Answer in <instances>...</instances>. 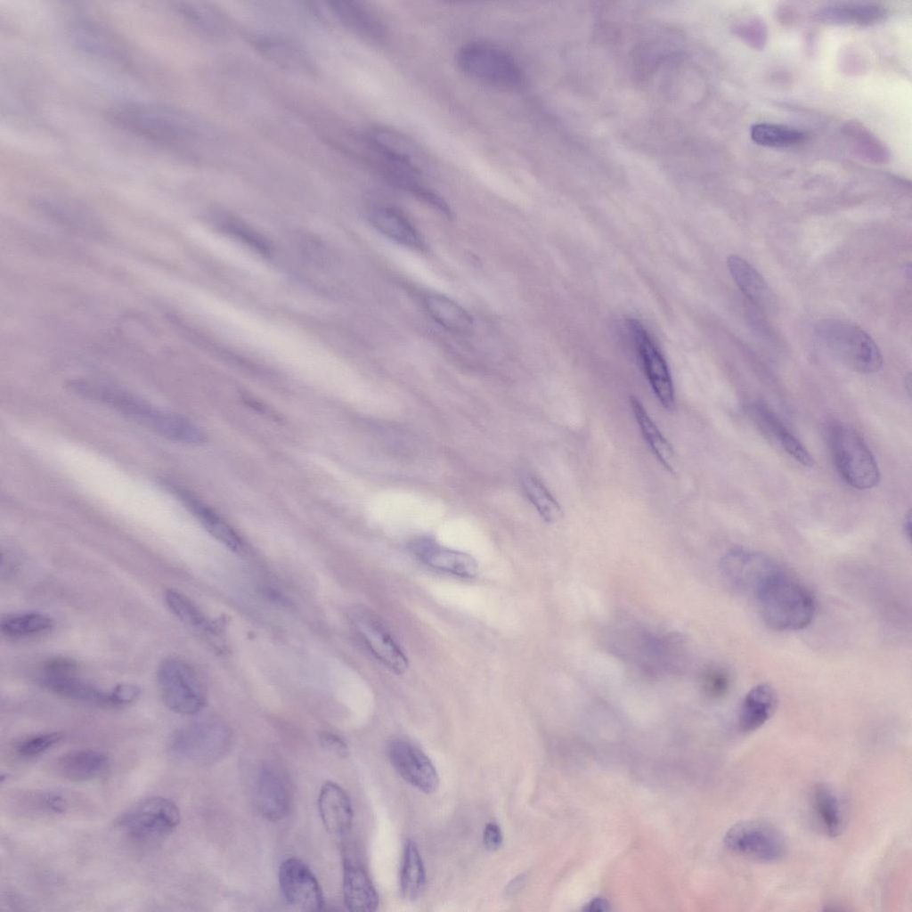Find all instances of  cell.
Listing matches in <instances>:
<instances>
[{
  "label": "cell",
  "instance_id": "6da1fadb",
  "mask_svg": "<svg viewBox=\"0 0 912 912\" xmlns=\"http://www.w3.org/2000/svg\"><path fill=\"white\" fill-rule=\"evenodd\" d=\"M108 116L127 133L192 161L201 160L214 140L213 129L202 118L164 103L121 102L110 109Z\"/></svg>",
  "mask_w": 912,
  "mask_h": 912
},
{
  "label": "cell",
  "instance_id": "7a4b0ae2",
  "mask_svg": "<svg viewBox=\"0 0 912 912\" xmlns=\"http://www.w3.org/2000/svg\"><path fill=\"white\" fill-rule=\"evenodd\" d=\"M68 387L78 396L104 404L168 440L190 444L206 440L201 428L187 418L160 410L127 391L87 380L70 381Z\"/></svg>",
  "mask_w": 912,
  "mask_h": 912
},
{
  "label": "cell",
  "instance_id": "3957f363",
  "mask_svg": "<svg viewBox=\"0 0 912 912\" xmlns=\"http://www.w3.org/2000/svg\"><path fill=\"white\" fill-rule=\"evenodd\" d=\"M752 597L762 620L777 631L802 630L815 615L810 591L780 566L762 581Z\"/></svg>",
  "mask_w": 912,
  "mask_h": 912
},
{
  "label": "cell",
  "instance_id": "277c9868",
  "mask_svg": "<svg viewBox=\"0 0 912 912\" xmlns=\"http://www.w3.org/2000/svg\"><path fill=\"white\" fill-rule=\"evenodd\" d=\"M818 342L850 369L864 374L875 373L883 356L873 338L854 323L838 319L819 321L815 327Z\"/></svg>",
  "mask_w": 912,
  "mask_h": 912
},
{
  "label": "cell",
  "instance_id": "5b68a950",
  "mask_svg": "<svg viewBox=\"0 0 912 912\" xmlns=\"http://www.w3.org/2000/svg\"><path fill=\"white\" fill-rule=\"evenodd\" d=\"M455 60L461 72L483 84L517 89L525 80L517 60L503 48L488 42L471 41L462 45Z\"/></svg>",
  "mask_w": 912,
  "mask_h": 912
},
{
  "label": "cell",
  "instance_id": "8992f818",
  "mask_svg": "<svg viewBox=\"0 0 912 912\" xmlns=\"http://www.w3.org/2000/svg\"><path fill=\"white\" fill-rule=\"evenodd\" d=\"M829 445L835 465L843 479L858 490H868L880 481L877 462L858 431L846 423L830 426Z\"/></svg>",
  "mask_w": 912,
  "mask_h": 912
},
{
  "label": "cell",
  "instance_id": "52a82bcc",
  "mask_svg": "<svg viewBox=\"0 0 912 912\" xmlns=\"http://www.w3.org/2000/svg\"><path fill=\"white\" fill-rule=\"evenodd\" d=\"M180 810L171 800L154 796L137 802L117 820V826L130 841L155 845L167 839L177 827Z\"/></svg>",
  "mask_w": 912,
  "mask_h": 912
},
{
  "label": "cell",
  "instance_id": "ba28073f",
  "mask_svg": "<svg viewBox=\"0 0 912 912\" xmlns=\"http://www.w3.org/2000/svg\"><path fill=\"white\" fill-rule=\"evenodd\" d=\"M161 698L167 707L181 715L199 713L207 704L205 687L196 671L186 662L169 657L157 671Z\"/></svg>",
  "mask_w": 912,
  "mask_h": 912
},
{
  "label": "cell",
  "instance_id": "9c48e42d",
  "mask_svg": "<svg viewBox=\"0 0 912 912\" xmlns=\"http://www.w3.org/2000/svg\"><path fill=\"white\" fill-rule=\"evenodd\" d=\"M68 29L74 45L87 55L127 69L135 65L126 44L99 20L79 13L69 21Z\"/></svg>",
  "mask_w": 912,
  "mask_h": 912
},
{
  "label": "cell",
  "instance_id": "30bf717a",
  "mask_svg": "<svg viewBox=\"0 0 912 912\" xmlns=\"http://www.w3.org/2000/svg\"><path fill=\"white\" fill-rule=\"evenodd\" d=\"M724 843L731 851L762 863L780 860L786 851V840L779 829L758 819L736 823L726 833Z\"/></svg>",
  "mask_w": 912,
  "mask_h": 912
},
{
  "label": "cell",
  "instance_id": "8fae6325",
  "mask_svg": "<svg viewBox=\"0 0 912 912\" xmlns=\"http://www.w3.org/2000/svg\"><path fill=\"white\" fill-rule=\"evenodd\" d=\"M627 326L656 397L666 410L673 409L674 388L664 357L640 322L629 319Z\"/></svg>",
  "mask_w": 912,
  "mask_h": 912
},
{
  "label": "cell",
  "instance_id": "7c38bea8",
  "mask_svg": "<svg viewBox=\"0 0 912 912\" xmlns=\"http://www.w3.org/2000/svg\"><path fill=\"white\" fill-rule=\"evenodd\" d=\"M226 732L217 725L198 724L175 733L167 745L169 753L176 760L206 763L221 753L225 746Z\"/></svg>",
  "mask_w": 912,
  "mask_h": 912
},
{
  "label": "cell",
  "instance_id": "4fadbf2b",
  "mask_svg": "<svg viewBox=\"0 0 912 912\" xmlns=\"http://www.w3.org/2000/svg\"><path fill=\"white\" fill-rule=\"evenodd\" d=\"M778 567L768 556L745 548L729 550L721 562L725 580L737 590L751 596L762 581Z\"/></svg>",
  "mask_w": 912,
  "mask_h": 912
},
{
  "label": "cell",
  "instance_id": "5bb4252c",
  "mask_svg": "<svg viewBox=\"0 0 912 912\" xmlns=\"http://www.w3.org/2000/svg\"><path fill=\"white\" fill-rule=\"evenodd\" d=\"M281 892L291 907L306 912L322 910L325 905L321 886L310 870L300 859H287L279 870Z\"/></svg>",
  "mask_w": 912,
  "mask_h": 912
},
{
  "label": "cell",
  "instance_id": "9a60e30c",
  "mask_svg": "<svg viewBox=\"0 0 912 912\" xmlns=\"http://www.w3.org/2000/svg\"><path fill=\"white\" fill-rule=\"evenodd\" d=\"M43 685L52 692L69 698L109 705L108 691H102L77 676L76 663L69 658L48 660L41 672Z\"/></svg>",
  "mask_w": 912,
  "mask_h": 912
},
{
  "label": "cell",
  "instance_id": "2e32d148",
  "mask_svg": "<svg viewBox=\"0 0 912 912\" xmlns=\"http://www.w3.org/2000/svg\"><path fill=\"white\" fill-rule=\"evenodd\" d=\"M387 756L397 773L410 785L425 794L437 790V771L419 748L404 739L395 738L387 745Z\"/></svg>",
  "mask_w": 912,
  "mask_h": 912
},
{
  "label": "cell",
  "instance_id": "e0dca14e",
  "mask_svg": "<svg viewBox=\"0 0 912 912\" xmlns=\"http://www.w3.org/2000/svg\"><path fill=\"white\" fill-rule=\"evenodd\" d=\"M352 623L360 639L380 663L396 673H403L407 670V656L378 618L367 611L359 610L353 615Z\"/></svg>",
  "mask_w": 912,
  "mask_h": 912
},
{
  "label": "cell",
  "instance_id": "ac0fdd59",
  "mask_svg": "<svg viewBox=\"0 0 912 912\" xmlns=\"http://www.w3.org/2000/svg\"><path fill=\"white\" fill-rule=\"evenodd\" d=\"M256 804L260 813L268 820L284 818L292 806V791L287 776L273 766L264 767L256 787Z\"/></svg>",
  "mask_w": 912,
  "mask_h": 912
},
{
  "label": "cell",
  "instance_id": "d6986e66",
  "mask_svg": "<svg viewBox=\"0 0 912 912\" xmlns=\"http://www.w3.org/2000/svg\"><path fill=\"white\" fill-rule=\"evenodd\" d=\"M411 548L415 556L431 568L462 578L477 574L478 565L472 556L442 546L432 539L416 540Z\"/></svg>",
  "mask_w": 912,
  "mask_h": 912
},
{
  "label": "cell",
  "instance_id": "ffe728a7",
  "mask_svg": "<svg viewBox=\"0 0 912 912\" xmlns=\"http://www.w3.org/2000/svg\"><path fill=\"white\" fill-rule=\"evenodd\" d=\"M327 12L355 35L373 42L385 39L387 31L379 18L364 4L336 0L323 3Z\"/></svg>",
  "mask_w": 912,
  "mask_h": 912
},
{
  "label": "cell",
  "instance_id": "44dd1931",
  "mask_svg": "<svg viewBox=\"0 0 912 912\" xmlns=\"http://www.w3.org/2000/svg\"><path fill=\"white\" fill-rule=\"evenodd\" d=\"M372 226L385 237L408 248L424 251V238L409 218L398 208L386 204H376L369 210Z\"/></svg>",
  "mask_w": 912,
  "mask_h": 912
},
{
  "label": "cell",
  "instance_id": "7402d4cb",
  "mask_svg": "<svg viewBox=\"0 0 912 912\" xmlns=\"http://www.w3.org/2000/svg\"><path fill=\"white\" fill-rule=\"evenodd\" d=\"M343 893L350 911L372 912L379 906V895L367 872L348 852L343 855Z\"/></svg>",
  "mask_w": 912,
  "mask_h": 912
},
{
  "label": "cell",
  "instance_id": "603a6c76",
  "mask_svg": "<svg viewBox=\"0 0 912 912\" xmlns=\"http://www.w3.org/2000/svg\"><path fill=\"white\" fill-rule=\"evenodd\" d=\"M748 414L761 432L794 460L805 467L813 465V459L807 449L767 405L753 403L748 407Z\"/></svg>",
  "mask_w": 912,
  "mask_h": 912
},
{
  "label": "cell",
  "instance_id": "cb8c5ba5",
  "mask_svg": "<svg viewBox=\"0 0 912 912\" xmlns=\"http://www.w3.org/2000/svg\"><path fill=\"white\" fill-rule=\"evenodd\" d=\"M162 484L179 498L215 539L234 552H239L242 550L243 544L240 537L211 508L191 493L174 485L173 483L167 482V480L163 481Z\"/></svg>",
  "mask_w": 912,
  "mask_h": 912
},
{
  "label": "cell",
  "instance_id": "d4e9b609",
  "mask_svg": "<svg viewBox=\"0 0 912 912\" xmlns=\"http://www.w3.org/2000/svg\"><path fill=\"white\" fill-rule=\"evenodd\" d=\"M318 808L326 830L335 835H345L352 827L353 808L346 791L338 784L325 782L320 791Z\"/></svg>",
  "mask_w": 912,
  "mask_h": 912
},
{
  "label": "cell",
  "instance_id": "484cf974",
  "mask_svg": "<svg viewBox=\"0 0 912 912\" xmlns=\"http://www.w3.org/2000/svg\"><path fill=\"white\" fill-rule=\"evenodd\" d=\"M252 42L262 55L282 69L302 74L315 71L310 56L292 41L280 37L260 35Z\"/></svg>",
  "mask_w": 912,
  "mask_h": 912
},
{
  "label": "cell",
  "instance_id": "4316f807",
  "mask_svg": "<svg viewBox=\"0 0 912 912\" xmlns=\"http://www.w3.org/2000/svg\"><path fill=\"white\" fill-rule=\"evenodd\" d=\"M778 706V694L770 683H760L752 688L737 712V725L744 733H751L763 726L774 714Z\"/></svg>",
  "mask_w": 912,
  "mask_h": 912
},
{
  "label": "cell",
  "instance_id": "83f0119b",
  "mask_svg": "<svg viewBox=\"0 0 912 912\" xmlns=\"http://www.w3.org/2000/svg\"><path fill=\"white\" fill-rule=\"evenodd\" d=\"M109 757L102 751L79 749L65 753L53 762V770L72 781H88L102 775L108 769Z\"/></svg>",
  "mask_w": 912,
  "mask_h": 912
},
{
  "label": "cell",
  "instance_id": "f1b7e54d",
  "mask_svg": "<svg viewBox=\"0 0 912 912\" xmlns=\"http://www.w3.org/2000/svg\"><path fill=\"white\" fill-rule=\"evenodd\" d=\"M175 12L198 33L220 37L228 30V21L223 12L206 2L180 1L174 3Z\"/></svg>",
  "mask_w": 912,
  "mask_h": 912
},
{
  "label": "cell",
  "instance_id": "f546056e",
  "mask_svg": "<svg viewBox=\"0 0 912 912\" xmlns=\"http://www.w3.org/2000/svg\"><path fill=\"white\" fill-rule=\"evenodd\" d=\"M727 265L736 284L749 301L758 308L768 309L771 305L772 295L757 270L737 255L729 256Z\"/></svg>",
  "mask_w": 912,
  "mask_h": 912
},
{
  "label": "cell",
  "instance_id": "4dcf8cb0",
  "mask_svg": "<svg viewBox=\"0 0 912 912\" xmlns=\"http://www.w3.org/2000/svg\"><path fill=\"white\" fill-rule=\"evenodd\" d=\"M885 9L876 4H832L819 9L817 19L827 24L870 26L881 21Z\"/></svg>",
  "mask_w": 912,
  "mask_h": 912
},
{
  "label": "cell",
  "instance_id": "1f68e13d",
  "mask_svg": "<svg viewBox=\"0 0 912 912\" xmlns=\"http://www.w3.org/2000/svg\"><path fill=\"white\" fill-rule=\"evenodd\" d=\"M424 305L431 318L445 330L462 335L472 330L471 315L451 297L430 293L425 297Z\"/></svg>",
  "mask_w": 912,
  "mask_h": 912
},
{
  "label": "cell",
  "instance_id": "d6a6232c",
  "mask_svg": "<svg viewBox=\"0 0 912 912\" xmlns=\"http://www.w3.org/2000/svg\"><path fill=\"white\" fill-rule=\"evenodd\" d=\"M810 804L823 832L830 837L839 835L843 828L844 818L835 793L826 784H816L810 792Z\"/></svg>",
  "mask_w": 912,
  "mask_h": 912
},
{
  "label": "cell",
  "instance_id": "836d02e7",
  "mask_svg": "<svg viewBox=\"0 0 912 912\" xmlns=\"http://www.w3.org/2000/svg\"><path fill=\"white\" fill-rule=\"evenodd\" d=\"M630 404L644 439L647 441L655 456L668 471L674 473L677 468V459L672 446L664 437L658 428L648 416L640 401L634 395L630 396Z\"/></svg>",
  "mask_w": 912,
  "mask_h": 912
},
{
  "label": "cell",
  "instance_id": "e575fe53",
  "mask_svg": "<svg viewBox=\"0 0 912 912\" xmlns=\"http://www.w3.org/2000/svg\"><path fill=\"white\" fill-rule=\"evenodd\" d=\"M53 627V620L38 612L8 615L2 618L0 623L2 634L13 639L38 637L49 632Z\"/></svg>",
  "mask_w": 912,
  "mask_h": 912
},
{
  "label": "cell",
  "instance_id": "d590c367",
  "mask_svg": "<svg viewBox=\"0 0 912 912\" xmlns=\"http://www.w3.org/2000/svg\"><path fill=\"white\" fill-rule=\"evenodd\" d=\"M424 863L413 841H408L403 853L400 876L401 892L404 899L414 900L419 898L426 886Z\"/></svg>",
  "mask_w": 912,
  "mask_h": 912
},
{
  "label": "cell",
  "instance_id": "8d00e7d4",
  "mask_svg": "<svg viewBox=\"0 0 912 912\" xmlns=\"http://www.w3.org/2000/svg\"><path fill=\"white\" fill-rule=\"evenodd\" d=\"M520 479L525 493L541 517L549 524L559 521L562 509L546 486L530 473L522 474Z\"/></svg>",
  "mask_w": 912,
  "mask_h": 912
},
{
  "label": "cell",
  "instance_id": "74e56055",
  "mask_svg": "<svg viewBox=\"0 0 912 912\" xmlns=\"http://www.w3.org/2000/svg\"><path fill=\"white\" fill-rule=\"evenodd\" d=\"M844 135L852 149L862 158L875 163H884L890 154L884 145L867 128L859 122H849L843 127Z\"/></svg>",
  "mask_w": 912,
  "mask_h": 912
},
{
  "label": "cell",
  "instance_id": "f35d334b",
  "mask_svg": "<svg viewBox=\"0 0 912 912\" xmlns=\"http://www.w3.org/2000/svg\"><path fill=\"white\" fill-rule=\"evenodd\" d=\"M165 600L171 612L183 623L207 635L214 634L213 625L201 610L184 594L168 589L165 592Z\"/></svg>",
  "mask_w": 912,
  "mask_h": 912
},
{
  "label": "cell",
  "instance_id": "ab89813d",
  "mask_svg": "<svg viewBox=\"0 0 912 912\" xmlns=\"http://www.w3.org/2000/svg\"><path fill=\"white\" fill-rule=\"evenodd\" d=\"M752 140L761 146L766 147H789L802 142L806 134L804 132L782 125L758 123L751 127Z\"/></svg>",
  "mask_w": 912,
  "mask_h": 912
},
{
  "label": "cell",
  "instance_id": "60d3db41",
  "mask_svg": "<svg viewBox=\"0 0 912 912\" xmlns=\"http://www.w3.org/2000/svg\"><path fill=\"white\" fill-rule=\"evenodd\" d=\"M213 217L222 231L243 241L262 254H268L270 252L268 241L240 219L224 212L216 213Z\"/></svg>",
  "mask_w": 912,
  "mask_h": 912
},
{
  "label": "cell",
  "instance_id": "b9f144b4",
  "mask_svg": "<svg viewBox=\"0 0 912 912\" xmlns=\"http://www.w3.org/2000/svg\"><path fill=\"white\" fill-rule=\"evenodd\" d=\"M63 738L60 732H47L32 735L22 738L15 745V753L24 758L40 755L59 743Z\"/></svg>",
  "mask_w": 912,
  "mask_h": 912
},
{
  "label": "cell",
  "instance_id": "7bdbcfd3",
  "mask_svg": "<svg viewBox=\"0 0 912 912\" xmlns=\"http://www.w3.org/2000/svg\"><path fill=\"white\" fill-rule=\"evenodd\" d=\"M730 684L729 674L722 669L713 668L705 672L703 688L707 696L720 698L725 696Z\"/></svg>",
  "mask_w": 912,
  "mask_h": 912
},
{
  "label": "cell",
  "instance_id": "ee69618b",
  "mask_svg": "<svg viewBox=\"0 0 912 912\" xmlns=\"http://www.w3.org/2000/svg\"><path fill=\"white\" fill-rule=\"evenodd\" d=\"M737 34L754 48L761 49L766 41V28L761 20L746 19L737 27Z\"/></svg>",
  "mask_w": 912,
  "mask_h": 912
},
{
  "label": "cell",
  "instance_id": "f6af8a7d",
  "mask_svg": "<svg viewBox=\"0 0 912 912\" xmlns=\"http://www.w3.org/2000/svg\"><path fill=\"white\" fill-rule=\"evenodd\" d=\"M140 691V688L134 684H118L108 691L109 705L123 706L130 704L137 700Z\"/></svg>",
  "mask_w": 912,
  "mask_h": 912
},
{
  "label": "cell",
  "instance_id": "bcb514c9",
  "mask_svg": "<svg viewBox=\"0 0 912 912\" xmlns=\"http://www.w3.org/2000/svg\"><path fill=\"white\" fill-rule=\"evenodd\" d=\"M36 799L37 806L49 813H62L68 809L67 799L55 793L42 794Z\"/></svg>",
  "mask_w": 912,
  "mask_h": 912
},
{
  "label": "cell",
  "instance_id": "7dc6e473",
  "mask_svg": "<svg viewBox=\"0 0 912 912\" xmlns=\"http://www.w3.org/2000/svg\"><path fill=\"white\" fill-rule=\"evenodd\" d=\"M319 738L322 747L330 753L341 758H345L348 755V747L346 744L337 735L324 731L320 734Z\"/></svg>",
  "mask_w": 912,
  "mask_h": 912
},
{
  "label": "cell",
  "instance_id": "c3c4849f",
  "mask_svg": "<svg viewBox=\"0 0 912 912\" xmlns=\"http://www.w3.org/2000/svg\"><path fill=\"white\" fill-rule=\"evenodd\" d=\"M503 836L500 826L494 822H489L485 825L483 843L484 848L489 851H495L502 844Z\"/></svg>",
  "mask_w": 912,
  "mask_h": 912
},
{
  "label": "cell",
  "instance_id": "681fc988",
  "mask_svg": "<svg viewBox=\"0 0 912 912\" xmlns=\"http://www.w3.org/2000/svg\"><path fill=\"white\" fill-rule=\"evenodd\" d=\"M903 531H904V533L906 534V536L908 537V541H910V537H911V514H910V511H908V514L905 517V519H904V522H903Z\"/></svg>",
  "mask_w": 912,
  "mask_h": 912
},
{
  "label": "cell",
  "instance_id": "f907efd6",
  "mask_svg": "<svg viewBox=\"0 0 912 912\" xmlns=\"http://www.w3.org/2000/svg\"><path fill=\"white\" fill-rule=\"evenodd\" d=\"M606 906H607V903L605 902V900H593V902L590 904V908L589 909L590 910H604L606 908Z\"/></svg>",
  "mask_w": 912,
  "mask_h": 912
}]
</instances>
